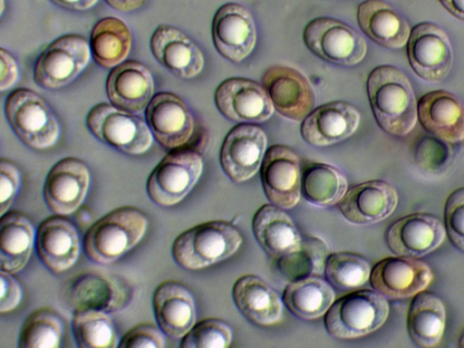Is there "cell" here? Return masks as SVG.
I'll return each mask as SVG.
<instances>
[{
  "mask_svg": "<svg viewBox=\"0 0 464 348\" xmlns=\"http://www.w3.org/2000/svg\"><path fill=\"white\" fill-rule=\"evenodd\" d=\"M362 31L376 44L390 49L404 46L410 37L408 23L387 3L365 0L357 9Z\"/></svg>",
  "mask_w": 464,
  "mask_h": 348,
  "instance_id": "f1b7e54d",
  "label": "cell"
},
{
  "mask_svg": "<svg viewBox=\"0 0 464 348\" xmlns=\"http://www.w3.org/2000/svg\"><path fill=\"white\" fill-rule=\"evenodd\" d=\"M1 53V78L0 90L5 92L12 88L19 78L18 64L14 57L4 48L0 50Z\"/></svg>",
  "mask_w": 464,
  "mask_h": 348,
  "instance_id": "7bdbcfd3",
  "label": "cell"
},
{
  "mask_svg": "<svg viewBox=\"0 0 464 348\" xmlns=\"http://www.w3.org/2000/svg\"><path fill=\"white\" fill-rule=\"evenodd\" d=\"M72 331L81 348H115L120 339L111 318L94 308H81L72 318Z\"/></svg>",
  "mask_w": 464,
  "mask_h": 348,
  "instance_id": "e575fe53",
  "label": "cell"
},
{
  "mask_svg": "<svg viewBox=\"0 0 464 348\" xmlns=\"http://www.w3.org/2000/svg\"><path fill=\"white\" fill-rule=\"evenodd\" d=\"M367 92L374 118L385 132L402 137L412 130L418 102L402 72L392 65L377 66L368 76Z\"/></svg>",
  "mask_w": 464,
  "mask_h": 348,
  "instance_id": "6da1fadb",
  "label": "cell"
},
{
  "mask_svg": "<svg viewBox=\"0 0 464 348\" xmlns=\"http://www.w3.org/2000/svg\"><path fill=\"white\" fill-rule=\"evenodd\" d=\"M215 102L227 118L238 122L260 123L274 113V105L258 83L244 78H229L216 90Z\"/></svg>",
  "mask_w": 464,
  "mask_h": 348,
  "instance_id": "ac0fdd59",
  "label": "cell"
},
{
  "mask_svg": "<svg viewBox=\"0 0 464 348\" xmlns=\"http://www.w3.org/2000/svg\"><path fill=\"white\" fill-rule=\"evenodd\" d=\"M266 145V135L257 125L235 126L226 136L220 150L224 171L235 182L248 180L261 168Z\"/></svg>",
  "mask_w": 464,
  "mask_h": 348,
  "instance_id": "8fae6325",
  "label": "cell"
},
{
  "mask_svg": "<svg viewBox=\"0 0 464 348\" xmlns=\"http://www.w3.org/2000/svg\"><path fill=\"white\" fill-rule=\"evenodd\" d=\"M0 312L9 313L15 309L23 298V288L14 274L1 270Z\"/></svg>",
  "mask_w": 464,
  "mask_h": 348,
  "instance_id": "b9f144b4",
  "label": "cell"
},
{
  "mask_svg": "<svg viewBox=\"0 0 464 348\" xmlns=\"http://www.w3.org/2000/svg\"><path fill=\"white\" fill-rule=\"evenodd\" d=\"M445 237V227L439 218L418 212L395 221L388 229L386 239L396 256L420 257L438 248Z\"/></svg>",
  "mask_w": 464,
  "mask_h": 348,
  "instance_id": "d6986e66",
  "label": "cell"
},
{
  "mask_svg": "<svg viewBox=\"0 0 464 348\" xmlns=\"http://www.w3.org/2000/svg\"><path fill=\"white\" fill-rule=\"evenodd\" d=\"M36 248L42 263L52 272L61 273L78 260L81 242L74 224L62 215L44 219L36 232Z\"/></svg>",
  "mask_w": 464,
  "mask_h": 348,
  "instance_id": "44dd1931",
  "label": "cell"
},
{
  "mask_svg": "<svg viewBox=\"0 0 464 348\" xmlns=\"http://www.w3.org/2000/svg\"><path fill=\"white\" fill-rule=\"evenodd\" d=\"M112 105L131 113L146 110L154 92L150 71L138 61H126L111 69L106 82Z\"/></svg>",
  "mask_w": 464,
  "mask_h": 348,
  "instance_id": "cb8c5ba5",
  "label": "cell"
},
{
  "mask_svg": "<svg viewBox=\"0 0 464 348\" xmlns=\"http://www.w3.org/2000/svg\"><path fill=\"white\" fill-rule=\"evenodd\" d=\"M228 324L217 318H208L195 324L182 337V348H226L232 342Z\"/></svg>",
  "mask_w": 464,
  "mask_h": 348,
  "instance_id": "74e56055",
  "label": "cell"
},
{
  "mask_svg": "<svg viewBox=\"0 0 464 348\" xmlns=\"http://www.w3.org/2000/svg\"><path fill=\"white\" fill-rule=\"evenodd\" d=\"M55 5L69 10L84 11L92 8L98 0H51Z\"/></svg>",
  "mask_w": 464,
  "mask_h": 348,
  "instance_id": "ee69618b",
  "label": "cell"
},
{
  "mask_svg": "<svg viewBox=\"0 0 464 348\" xmlns=\"http://www.w3.org/2000/svg\"><path fill=\"white\" fill-rule=\"evenodd\" d=\"M89 185L87 165L77 158H63L53 166L45 179L44 198L54 214L70 215L82 204Z\"/></svg>",
  "mask_w": 464,
  "mask_h": 348,
  "instance_id": "9a60e30c",
  "label": "cell"
},
{
  "mask_svg": "<svg viewBox=\"0 0 464 348\" xmlns=\"http://www.w3.org/2000/svg\"><path fill=\"white\" fill-rule=\"evenodd\" d=\"M361 120L351 104L337 101L314 109L303 121L301 135L311 145L325 147L352 136Z\"/></svg>",
  "mask_w": 464,
  "mask_h": 348,
  "instance_id": "ffe728a7",
  "label": "cell"
},
{
  "mask_svg": "<svg viewBox=\"0 0 464 348\" xmlns=\"http://www.w3.org/2000/svg\"><path fill=\"white\" fill-rule=\"evenodd\" d=\"M86 124L99 140L127 154H142L153 142V135L142 119L111 103L92 107Z\"/></svg>",
  "mask_w": 464,
  "mask_h": 348,
  "instance_id": "52a82bcc",
  "label": "cell"
},
{
  "mask_svg": "<svg viewBox=\"0 0 464 348\" xmlns=\"http://www.w3.org/2000/svg\"><path fill=\"white\" fill-rule=\"evenodd\" d=\"M5 111L16 135L27 146L44 150L59 138V121L45 101L29 89H16L6 98Z\"/></svg>",
  "mask_w": 464,
  "mask_h": 348,
  "instance_id": "5b68a950",
  "label": "cell"
},
{
  "mask_svg": "<svg viewBox=\"0 0 464 348\" xmlns=\"http://www.w3.org/2000/svg\"><path fill=\"white\" fill-rule=\"evenodd\" d=\"M334 300L333 287L317 276H306L291 282L283 295V302L288 310L306 320L325 314Z\"/></svg>",
  "mask_w": 464,
  "mask_h": 348,
  "instance_id": "1f68e13d",
  "label": "cell"
},
{
  "mask_svg": "<svg viewBox=\"0 0 464 348\" xmlns=\"http://www.w3.org/2000/svg\"><path fill=\"white\" fill-rule=\"evenodd\" d=\"M35 241L34 227L20 211H8L0 220V267L12 274L27 264Z\"/></svg>",
  "mask_w": 464,
  "mask_h": 348,
  "instance_id": "f546056e",
  "label": "cell"
},
{
  "mask_svg": "<svg viewBox=\"0 0 464 348\" xmlns=\"http://www.w3.org/2000/svg\"><path fill=\"white\" fill-rule=\"evenodd\" d=\"M433 278L430 266L417 257L389 256L372 269V287L385 297L402 299L423 291Z\"/></svg>",
  "mask_w": 464,
  "mask_h": 348,
  "instance_id": "2e32d148",
  "label": "cell"
},
{
  "mask_svg": "<svg viewBox=\"0 0 464 348\" xmlns=\"http://www.w3.org/2000/svg\"><path fill=\"white\" fill-rule=\"evenodd\" d=\"M131 33L120 18L103 17L93 26L90 49L94 61L104 68H114L123 63L131 48Z\"/></svg>",
  "mask_w": 464,
  "mask_h": 348,
  "instance_id": "d6a6232c",
  "label": "cell"
},
{
  "mask_svg": "<svg viewBox=\"0 0 464 348\" xmlns=\"http://www.w3.org/2000/svg\"><path fill=\"white\" fill-rule=\"evenodd\" d=\"M347 188L345 176L332 165L311 162L303 170L301 194L314 206L327 207L339 203Z\"/></svg>",
  "mask_w": 464,
  "mask_h": 348,
  "instance_id": "836d02e7",
  "label": "cell"
},
{
  "mask_svg": "<svg viewBox=\"0 0 464 348\" xmlns=\"http://www.w3.org/2000/svg\"><path fill=\"white\" fill-rule=\"evenodd\" d=\"M150 46L155 59L179 78H194L203 69L201 50L176 27L166 24L158 26L150 37Z\"/></svg>",
  "mask_w": 464,
  "mask_h": 348,
  "instance_id": "603a6c76",
  "label": "cell"
},
{
  "mask_svg": "<svg viewBox=\"0 0 464 348\" xmlns=\"http://www.w3.org/2000/svg\"><path fill=\"white\" fill-rule=\"evenodd\" d=\"M459 346L460 348H464V332H463V334H461V336L459 338Z\"/></svg>",
  "mask_w": 464,
  "mask_h": 348,
  "instance_id": "7dc6e473",
  "label": "cell"
},
{
  "mask_svg": "<svg viewBox=\"0 0 464 348\" xmlns=\"http://www.w3.org/2000/svg\"><path fill=\"white\" fill-rule=\"evenodd\" d=\"M152 306L157 324L171 338H182L196 324L193 296L179 281L160 283L153 293Z\"/></svg>",
  "mask_w": 464,
  "mask_h": 348,
  "instance_id": "d4e9b609",
  "label": "cell"
},
{
  "mask_svg": "<svg viewBox=\"0 0 464 348\" xmlns=\"http://www.w3.org/2000/svg\"><path fill=\"white\" fill-rule=\"evenodd\" d=\"M20 172L14 163L2 159L0 162V214L8 212L19 190Z\"/></svg>",
  "mask_w": 464,
  "mask_h": 348,
  "instance_id": "60d3db41",
  "label": "cell"
},
{
  "mask_svg": "<svg viewBox=\"0 0 464 348\" xmlns=\"http://www.w3.org/2000/svg\"><path fill=\"white\" fill-rule=\"evenodd\" d=\"M212 38L217 51L224 58L241 62L251 53L256 42L251 13L237 3L221 5L213 18Z\"/></svg>",
  "mask_w": 464,
  "mask_h": 348,
  "instance_id": "e0dca14e",
  "label": "cell"
},
{
  "mask_svg": "<svg viewBox=\"0 0 464 348\" xmlns=\"http://www.w3.org/2000/svg\"><path fill=\"white\" fill-rule=\"evenodd\" d=\"M262 82L275 110L284 117L301 121L313 111L314 91L299 71L285 65H274L265 72Z\"/></svg>",
  "mask_w": 464,
  "mask_h": 348,
  "instance_id": "7c38bea8",
  "label": "cell"
},
{
  "mask_svg": "<svg viewBox=\"0 0 464 348\" xmlns=\"http://www.w3.org/2000/svg\"><path fill=\"white\" fill-rule=\"evenodd\" d=\"M260 177L268 200L282 208L295 207L301 197L300 160L288 147L274 145L264 157Z\"/></svg>",
  "mask_w": 464,
  "mask_h": 348,
  "instance_id": "5bb4252c",
  "label": "cell"
},
{
  "mask_svg": "<svg viewBox=\"0 0 464 348\" xmlns=\"http://www.w3.org/2000/svg\"><path fill=\"white\" fill-rule=\"evenodd\" d=\"M398 204L396 189L383 180H369L346 191L339 202L343 217L356 225H369L387 218Z\"/></svg>",
  "mask_w": 464,
  "mask_h": 348,
  "instance_id": "7402d4cb",
  "label": "cell"
},
{
  "mask_svg": "<svg viewBox=\"0 0 464 348\" xmlns=\"http://www.w3.org/2000/svg\"><path fill=\"white\" fill-rule=\"evenodd\" d=\"M253 232L262 248L273 258L285 259L302 249L303 239L282 208L264 205L255 214Z\"/></svg>",
  "mask_w": 464,
  "mask_h": 348,
  "instance_id": "4316f807",
  "label": "cell"
},
{
  "mask_svg": "<svg viewBox=\"0 0 464 348\" xmlns=\"http://www.w3.org/2000/svg\"><path fill=\"white\" fill-rule=\"evenodd\" d=\"M444 227L451 243L464 251V187L455 189L447 198Z\"/></svg>",
  "mask_w": 464,
  "mask_h": 348,
  "instance_id": "f35d334b",
  "label": "cell"
},
{
  "mask_svg": "<svg viewBox=\"0 0 464 348\" xmlns=\"http://www.w3.org/2000/svg\"><path fill=\"white\" fill-rule=\"evenodd\" d=\"M147 216L138 208H117L98 219L87 230L83 247L95 263L110 264L132 249L148 227Z\"/></svg>",
  "mask_w": 464,
  "mask_h": 348,
  "instance_id": "7a4b0ae2",
  "label": "cell"
},
{
  "mask_svg": "<svg viewBox=\"0 0 464 348\" xmlns=\"http://www.w3.org/2000/svg\"><path fill=\"white\" fill-rule=\"evenodd\" d=\"M446 311L442 301L434 294L421 291L411 302L407 328L411 339L420 347L437 345L444 333Z\"/></svg>",
  "mask_w": 464,
  "mask_h": 348,
  "instance_id": "4dcf8cb0",
  "label": "cell"
},
{
  "mask_svg": "<svg viewBox=\"0 0 464 348\" xmlns=\"http://www.w3.org/2000/svg\"><path fill=\"white\" fill-rule=\"evenodd\" d=\"M440 2L451 14L464 21V0H440Z\"/></svg>",
  "mask_w": 464,
  "mask_h": 348,
  "instance_id": "bcb514c9",
  "label": "cell"
},
{
  "mask_svg": "<svg viewBox=\"0 0 464 348\" xmlns=\"http://www.w3.org/2000/svg\"><path fill=\"white\" fill-rule=\"evenodd\" d=\"M303 38L313 53L338 65H356L367 52L366 42L357 31L330 17L310 21L304 27Z\"/></svg>",
  "mask_w": 464,
  "mask_h": 348,
  "instance_id": "ba28073f",
  "label": "cell"
},
{
  "mask_svg": "<svg viewBox=\"0 0 464 348\" xmlns=\"http://www.w3.org/2000/svg\"><path fill=\"white\" fill-rule=\"evenodd\" d=\"M243 238L233 224L212 220L180 233L173 242L171 253L181 267L202 269L221 262L239 248Z\"/></svg>",
  "mask_w": 464,
  "mask_h": 348,
  "instance_id": "3957f363",
  "label": "cell"
},
{
  "mask_svg": "<svg viewBox=\"0 0 464 348\" xmlns=\"http://www.w3.org/2000/svg\"><path fill=\"white\" fill-rule=\"evenodd\" d=\"M389 312L383 295L370 289L356 290L334 302L325 314L324 325L335 338L354 339L379 329Z\"/></svg>",
  "mask_w": 464,
  "mask_h": 348,
  "instance_id": "277c9868",
  "label": "cell"
},
{
  "mask_svg": "<svg viewBox=\"0 0 464 348\" xmlns=\"http://www.w3.org/2000/svg\"><path fill=\"white\" fill-rule=\"evenodd\" d=\"M113 9L121 12H130L140 8L146 0H105Z\"/></svg>",
  "mask_w": 464,
  "mask_h": 348,
  "instance_id": "f6af8a7d",
  "label": "cell"
},
{
  "mask_svg": "<svg viewBox=\"0 0 464 348\" xmlns=\"http://www.w3.org/2000/svg\"><path fill=\"white\" fill-rule=\"evenodd\" d=\"M232 295L240 313L256 324L268 326L282 319L283 301L275 289L257 276L239 277Z\"/></svg>",
  "mask_w": 464,
  "mask_h": 348,
  "instance_id": "83f0119b",
  "label": "cell"
},
{
  "mask_svg": "<svg viewBox=\"0 0 464 348\" xmlns=\"http://www.w3.org/2000/svg\"><path fill=\"white\" fill-rule=\"evenodd\" d=\"M202 170V158L197 151L183 147L174 149L149 176L148 195L160 206L176 205L191 191Z\"/></svg>",
  "mask_w": 464,
  "mask_h": 348,
  "instance_id": "8992f818",
  "label": "cell"
},
{
  "mask_svg": "<svg viewBox=\"0 0 464 348\" xmlns=\"http://www.w3.org/2000/svg\"><path fill=\"white\" fill-rule=\"evenodd\" d=\"M407 55L414 72L430 82H442L453 63L448 35L440 27L428 22L420 23L411 30Z\"/></svg>",
  "mask_w": 464,
  "mask_h": 348,
  "instance_id": "30bf717a",
  "label": "cell"
},
{
  "mask_svg": "<svg viewBox=\"0 0 464 348\" xmlns=\"http://www.w3.org/2000/svg\"><path fill=\"white\" fill-rule=\"evenodd\" d=\"M418 118L426 130L445 141L464 140V104L450 92L435 90L421 96Z\"/></svg>",
  "mask_w": 464,
  "mask_h": 348,
  "instance_id": "484cf974",
  "label": "cell"
},
{
  "mask_svg": "<svg viewBox=\"0 0 464 348\" xmlns=\"http://www.w3.org/2000/svg\"><path fill=\"white\" fill-rule=\"evenodd\" d=\"M164 333L159 325L151 323H140L130 329L120 340V348H163Z\"/></svg>",
  "mask_w": 464,
  "mask_h": 348,
  "instance_id": "ab89813d",
  "label": "cell"
},
{
  "mask_svg": "<svg viewBox=\"0 0 464 348\" xmlns=\"http://www.w3.org/2000/svg\"><path fill=\"white\" fill-rule=\"evenodd\" d=\"M371 272V266L365 258L349 252L330 255L324 266L327 281L340 289L362 286L370 278Z\"/></svg>",
  "mask_w": 464,
  "mask_h": 348,
  "instance_id": "8d00e7d4",
  "label": "cell"
},
{
  "mask_svg": "<svg viewBox=\"0 0 464 348\" xmlns=\"http://www.w3.org/2000/svg\"><path fill=\"white\" fill-rule=\"evenodd\" d=\"M146 123L164 148L184 147L193 135L195 122L185 102L169 92L155 94L145 110Z\"/></svg>",
  "mask_w": 464,
  "mask_h": 348,
  "instance_id": "4fadbf2b",
  "label": "cell"
},
{
  "mask_svg": "<svg viewBox=\"0 0 464 348\" xmlns=\"http://www.w3.org/2000/svg\"><path fill=\"white\" fill-rule=\"evenodd\" d=\"M63 325L59 314L49 307L33 311L25 319L18 340L20 348H57Z\"/></svg>",
  "mask_w": 464,
  "mask_h": 348,
  "instance_id": "d590c367",
  "label": "cell"
},
{
  "mask_svg": "<svg viewBox=\"0 0 464 348\" xmlns=\"http://www.w3.org/2000/svg\"><path fill=\"white\" fill-rule=\"evenodd\" d=\"M90 44L79 34L63 35L47 45L34 67V79L45 89H60L74 80L91 59Z\"/></svg>",
  "mask_w": 464,
  "mask_h": 348,
  "instance_id": "9c48e42d",
  "label": "cell"
}]
</instances>
